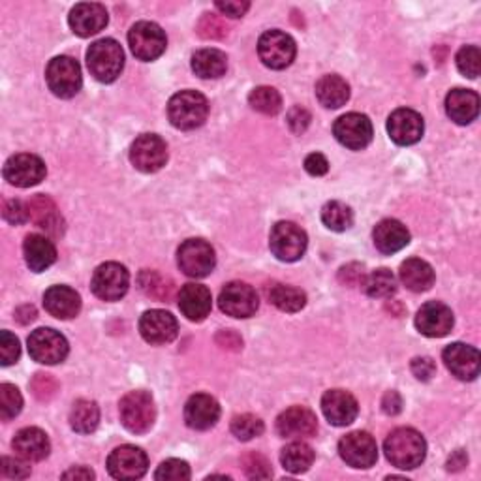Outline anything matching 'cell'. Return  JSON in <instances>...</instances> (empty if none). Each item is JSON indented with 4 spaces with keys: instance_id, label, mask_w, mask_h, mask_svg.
I'll return each mask as SVG.
<instances>
[{
    "instance_id": "24",
    "label": "cell",
    "mask_w": 481,
    "mask_h": 481,
    "mask_svg": "<svg viewBox=\"0 0 481 481\" xmlns=\"http://www.w3.org/2000/svg\"><path fill=\"white\" fill-rule=\"evenodd\" d=\"M444 363L450 369L453 376H457L459 380H476L479 374V352L474 346L463 344V343H453L450 344L444 353Z\"/></svg>"
},
{
    "instance_id": "33",
    "label": "cell",
    "mask_w": 481,
    "mask_h": 481,
    "mask_svg": "<svg viewBox=\"0 0 481 481\" xmlns=\"http://www.w3.org/2000/svg\"><path fill=\"white\" fill-rule=\"evenodd\" d=\"M401 281L403 284L410 289L415 291V294H422V291H427L434 284V271L432 267L420 260V258H410L401 265Z\"/></svg>"
},
{
    "instance_id": "21",
    "label": "cell",
    "mask_w": 481,
    "mask_h": 481,
    "mask_svg": "<svg viewBox=\"0 0 481 481\" xmlns=\"http://www.w3.org/2000/svg\"><path fill=\"white\" fill-rule=\"evenodd\" d=\"M318 431V420L312 410L305 406H291L277 420V432L282 438H312Z\"/></svg>"
},
{
    "instance_id": "51",
    "label": "cell",
    "mask_w": 481,
    "mask_h": 481,
    "mask_svg": "<svg viewBox=\"0 0 481 481\" xmlns=\"http://www.w3.org/2000/svg\"><path fill=\"white\" fill-rule=\"evenodd\" d=\"M308 124H310V113L305 108L296 106L288 111V127L294 134H303L308 129Z\"/></svg>"
},
{
    "instance_id": "11",
    "label": "cell",
    "mask_w": 481,
    "mask_h": 481,
    "mask_svg": "<svg viewBox=\"0 0 481 481\" xmlns=\"http://www.w3.org/2000/svg\"><path fill=\"white\" fill-rule=\"evenodd\" d=\"M130 162L143 174H155L167 162V145L156 134L139 136L130 149Z\"/></svg>"
},
{
    "instance_id": "25",
    "label": "cell",
    "mask_w": 481,
    "mask_h": 481,
    "mask_svg": "<svg viewBox=\"0 0 481 481\" xmlns=\"http://www.w3.org/2000/svg\"><path fill=\"white\" fill-rule=\"evenodd\" d=\"M110 21L108 10L103 8L102 4L96 3H81L77 4L68 17V23L70 29L74 31V34L81 36V38H89L98 34L100 31L106 29Z\"/></svg>"
},
{
    "instance_id": "31",
    "label": "cell",
    "mask_w": 481,
    "mask_h": 481,
    "mask_svg": "<svg viewBox=\"0 0 481 481\" xmlns=\"http://www.w3.org/2000/svg\"><path fill=\"white\" fill-rule=\"evenodd\" d=\"M448 117L457 124H470L479 115V96L468 89H453L446 98Z\"/></svg>"
},
{
    "instance_id": "50",
    "label": "cell",
    "mask_w": 481,
    "mask_h": 481,
    "mask_svg": "<svg viewBox=\"0 0 481 481\" xmlns=\"http://www.w3.org/2000/svg\"><path fill=\"white\" fill-rule=\"evenodd\" d=\"M19 353H21V346H19V339L15 334H12L10 331H3L0 333V363L4 367L13 365L19 360Z\"/></svg>"
},
{
    "instance_id": "43",
    "label": "cell",
    "mask_w": 481,
    "mask_h": 481,
    "mask_svg": "<svg viewBox=\"0 0 481 481\" xmlns=\"http://www.w3.org/2000/svg\"><path fill=\"white\" fill-rule=\"evenodd\" d=\"M263 431H265L263 422L253 414H241L232 420V432L241 442H248L253 441V438L262 436Z\"/></svg>"
},
{
    "instance_id": "46",
    "label": "cell",
    "mask_w": 481,
    "mask_h": 481,
    "mask_svg": "<svg viewBox=\"0 0 481 481\" xmlns=\"http://www.w3.org/2000/svg\"><path fill=\"white\" fill-rule=\"evenodd\" d=\"M155 477L158 481H184L191 479V467H188L181 459H170V461H164Z\"/></svg>"
},
{
    "instance_id": "6",
    "label": "cell",
    "mask_w": 481,
    "mask_h": 481,
    "mask_svg": "<svg viewBox=\"0 0 481 481\" xmlns=\"http://www.w3.org/2000/svg\"><path fill=\"white\" fill-rule=\"evenodd\" d=\"M46 81L49 91L58 98H74L83 85L81 68L72 57L60 55L49 60L46 70Z\"/></svg>"
},
{
    "instance_id": "58",
    "label": "cell",
    "mask_w": 481,
    "mask_h": 481,
    "mask_svg": "<svg viewBox=\"0 0 481 481\" xmlns=\"http://www.w3.org/2000/svg\"><path fill=\"white\" fill-rule=\"evenodd\" d=\"M382 410L387 414V415H396L401 410H403V399L401 395L396 391H387L384 395L382 399Z\"/></svg>"
},
{
    "instance_id": "28",
    "label": "cell",
    "mask_w": 481,
    "mask_h": 481,
    "mask_svg": "<svg viewBox=\"0 0 481 481\" xmlns=\"http://www.w3.org/2000/svg\"><path fill=\"white\" fill-rule=\"evenodd\" d=\"M29 220H32L38 227L46 229V232L53 237H60L65 232V220L58 211L55 201L44 194L34 196L29 203Z\"/></svg>"
},
{
    "instance_id": "19",
    "label": "cell",
    "mask_w": 481,
    "mask_h": 481,
    "mask_svg": "<svg viewBox=\"0 0 481 481\" xmlns=\"http://www.w3.org/2000/svg\"><path fill=\"white\" fill-rule=\"evenodd\" d=\"M141 337L151 344H167L175 341L179 333V324L172 312L160 308L147 310L139 320Z\"/></svg>"
},
{
    "instance_id": "32",
    "label": "cell",
    "mask_w": 481,
    "mask_h": 481,
    "mask_svg": "<svg viewBox=\"0 0 481 481\" xmlns=\"http://www.w3.org/2000/svg\"><path fill=\"white\" fill-rule=\"evenodd\" d=\"M23 253H25V262L34 273H41V271L49 269L55 260H57V248L55 245L40 234L27 236L23 243Z\"/></svg>"
},
{
    "instance_id": "17",
    "label": "cell",
    "mask_w": 481,
    "mask_h": 481,
    "mask_svg": "<svg viewBox=\"0 0 481 481\" xmlns=\"http://www.w3.org/2000/svg\"><path fill=\"white\" fill-rule=\"evenodd\" d=\"M149 467V459L136 446H120L111 451L108 470L115 479H139Z\"/></svg>"
},
{
    "instance_id": "15",
    "label": "cell",
    "mask_w": 481,
    "mask_h": 481,
    "mask_svg": "<svg viewBox=\"0 0 481 481\" xmlns=\"http://www.w3.org/2000/svg\"><path fill=\"white\" fill-rule=\"evenodd\" d=\"M333 132L346 149L361 151L372 141V122L367 115L346 113L334 122Z\"/></svg>"
},
{
    "instance_id": "54",
    "label": "cell",
    "mask_w": 481,
    "mask_h": 481,
    "mask_svg": "<svg viewBox=\"0 0 481 481\" xmlns=\"http://www.w3.org/2000/svg\"><path fill=\"white\" fill-rule=\"evenodd\" d=\"M365 271H363V265L360 263H348L341 269L339 273V281L346 286H358V284H363L365 281Z\"/></svg>"
},
{
    "instance_id": "42",
    "label": "cell",
    "mask_w": 481,
    "mask_h": 481,
    "mask_svg": "<svg viewBox=\"0 0 481 481\" xmlns=\"http://www.w3.org/2000/svg\"><path fill=\"white\" fill-rule=\"evenodd\" d=\"M248 103L262 115H277L282 110V98L273 87H256L248 96Z\"/></svg>"
},
{
    "instance_id": "10",
    "label": "cell",
    "mask_w": 481,
    "mask_h": 481,
    "mask_svg": "<svg viewBox=\"0 0 481 481\" xmlns=\"http://www.w3.org/2000/svg\"><path fill=\"white\" fill-rule=\"evenodd\" d=\"M31 358L41 365H57L67 360L68 341L62 334L49 327H40L29 337Z\"/></svg>"
},
{
    "instance_id": "47",
    "label": "cell",
    "mask_w": 481,
    "mask_h": 481,
    "mask_svg": "<svg viewBox=\"0 0 481 481\" xmlns=\"http://www.w3.org/2000/svg\"><path fill=\"white\" fill-rule=\"evenodd\" d=\"M31 389H32V393H34V396L38 401L46 403V401H51L53 396L57 395L58 384H57V380L53 379L51 374L38 372L32 379V382H31Z\"/></svg>"
},
{
    "instance_id": "8",
    "label": "cell",
    "mask_w": 481,
    "mask_h": 481,
    "mask_svg": "<svg viewBox=\"0 0 481 481\" xmlns=\"http://www.w3.org/2000/svg\"><path fill=\"white\" fill-rule=\"evenodd\" d=\"M129 286H130L129 271L117 262H108L96 267L91 281L94 296L102 301H119L120 298L127 296Z\"/></svg>"
},
{
    "instance_id": "20",
    "label": "cell",
    "mask_w": 481,
    "mask_h": 481,
    "mask_svg": "<svg viewBox=\"0 0 481 481\" xmlns=\"http://www.w3.org/2000/svg\"><path fill=\"white\" fill-rule=\"evenodd\" d=\"M322 412L331 425L346 427L355 422L360 406L358 401L353 399V395L348 391L331 389L322 396Z\"/></svg>"
},
{
    "instance_id": "36",
    "label": "cell",
    "mask_w": 481,
    "mask_h": 481,
    "mask_svg": "<svg viewBox=\"0 0 481 481\" xmlns=\"http://www.w3.org/2000/svg\"><path fill=\"white\" fill-rule=\"evenodd\" d=\"M100 423V408L96 403L79 399L70 412V425L79 434H91Z\"/></svg>"
},
{
    "instance_id": "59",
    "label": "cell",
    "mask_w": 481,
    "mask_h": 481,
    "mask_svg": "<svg viewBox=\"0 0 481 481\" xmlns=\"http://www.w3.org/2000/svg\"><path fill=\"white\" fill-rule=\"evenodd\" d=\"M468 465V457L463 450H457L450 459H448V470L450 472H459Z\"/></svg>"
},
{
    "instance_id": "23",
    "label": "cell",
    "mask_w": 481,
    "mask_h": 481,
    "mask_svg": "<svg viewBox=\"0 0 481 481\" xmlns=\"http://www.w3.org/2000/svg\"><path fill=\"white\" fill-rule=\"evenodd\" d=\"M220 417V405L211 395L198 393L186 401L184 422L194 431H207L217 425Z\"/></svg>"
},
{
    "instance_id": "35",
    "label": "cell",
    "mask_w": 481,
    "mask_h": 481,
    "mask_svg": "<svg viewBox=\"0 0 481 481\" xmlns=\"http://www.w3.org/2000/svg\"><path fill=\"white\" fill-rule=\"evenodd\" d=\"M192 70L201 79H218L227 70V57L220 49H200L192 57Z\"/></svg>"
},
{
    "instance_id": "5",
    "label": "cell",
    "mask_w": 481,
    "mask_h": 481,
    "mask_svg": "<svg viewBox=\"0 0 481 481\" xmlns=\"http://www.w3.org/2000/svg\"><path fill=\"white\" fill-rule=\"evenodd\" d=\"M307 234L294 222H279L271 229L269 246L281 262H298L307 253Z\"/></svg>"
},
{
    "instance_id": "57",
    "label": "cell",
    "mask_w": 481,
    "mask_h": 481,
    "mask_svg": "<svg viewBox=\"0 0 481 481\" xmlns=\"http://www.w3.org/2000/svg\"><path fill=\"white\" fill-rule=\"evenodd\" d=\"M215 6L217 10H220V13L227 17H243L248 12L250 3H234V0H226V3H217Z\"/></svg>"
},
{
    "instance_id": "37",
    "label": "cell",
    "mask_w": 481,
    "mask_h": 481,
    "mask_svg": "<svg viewBox=\"0 0 481 481\" xmlns=\"http://www.w3.org/2000/svg\"><path fill=\"white\" fill-rule=\"evenodd\" d=\"M281 463L291 474H303L315 463V451L305 442H291L282 450Z\"/></svg>"
},
{
    "instance_id": "40",
    "label": "cell",
    "mask_w": 481,
    "mask_h": 481,
    "mask_svg": "<svg viewBox=\"0 0 481 481\" xmlns=\"http://www.w3.org/2000/svg\"><path fill=\"white\" fill-rule=\"evenodd\" d=\"M138 284L145 296H149L156 301H170L174 296V282L167 277H162L160 273H156V271H149V269L141 271Z\"/></svg>"
},
{
    "instance_id": "13",
    "label": "cell",
    "mask_w": 481,
    "mask_h": 481,
    "mask_svg": "<svg viewBox=\"0 0 481 481\" xmlns=\"http://www.w3.org/2000/svg\"><path fill=\"white\" fill-rule=\"evenodd\" d=\"M339 453L352 468H370L379 459V446L369 432L355 431L339 442Z\"/></svg>"
},
{
    "instance_id": "12",
    "label": "cell",
    "mask_w": 481,
    "mask_h": 481,
    "mask_svg": "<svg viewBox=\"0 0 481 481\" xmlns=\"http://www.w3.org/2000/svg\"><path fill=\"white\" fill-rule=\"evenodd\" d=\"M129 44L136 58L139 60H155L158 58L167 46L164 31L151 21H139L129 32Z\"/></svg>"
},
{
    "instance_id": "7",
    "label": "cell",
    "mask_w": 481,
    "mask_h": 481,
    "mask_svg": "<svg viewBox=\"0 0 481 481\" xmlns=\"http://www.w3.org/2000/svg\"><path fill=\"white\" fill-rule=\"evenodd\" d=\"M177 262L186 277L203 279L211 275L217 265L215 248L203 239H188L179 246Z\"/></svg>"
},
{
    "instance_id": "41",
    "label": "cell",
    "mask_w": 481,
    "mask_h": 481,
    "mask_svg": "<svg viewBox=\"0 0 481 481\" xmlns=\"http://www.w3.org/2000/svg\"><path fill=\"white\" fill-rule=\"evenodd\" d=\"M322 222L331 232H346L353 224L352 209L341 201H329L322 209Z\"/></svg>"
},
{
    "instance_id": "49",
    "label": "cell",
    "mask_w": 481,
    "mask_h": 481,
    "mask_svg": "<svg viewBox=\"0 0 481 481\" xmlns=\"http://www.w3.org/2000/svg\"><path fill=\"white\" fill-rule=\"evenodd\" d=\"M243 468L246 472L248 477L253 479H267L273 476V472H271V467L267 463V459L258 455V453H250L246 457H243Z\"/></svg>"
},
{
    "instance_id": "34",
    "label": "cell",
    "mask_w": 481,
    "mask_h": 481,
    "mask_svg": "<svg viewBox=\"0 0 481 481\" xmlns=\"http://www.w3.org/2000/svg\"><path fill=\"white\" fill-rule=\"evenodd\" d=\"M316 96L324 108L339 110L350 98V87L341 76H324L316 83Z\"/></svg>"
},
{
    "instance_id": "26",
    "label": "cell",
    "mask_w": 481,
    "mask_h": 481,
    "mask_svg": "<svg viewBox=\"0 0 481 481\" xmlns=\"http://www.w3.org/2000/svg\"><path fill=\"white\" fill-rule=\"evenodd\" d=\"M15 453L25 459L27 463H38V461H44V459L49 455L51 451V444H49V438L48 434L38 429V427H27V429H21L13 442H12Z\"/></svg>"
},
{
    "instance_id": "4",
    "label": "cell",
    "mask_w": 481,
    "mask_h": 481,
    "mask_svg": "<svg viewBox=\"0 0 481 481\" xmlns=\"http://www.w3.org/2000/svg\"><path fill=\"white\" fill-rule=\"evenodd\" d=\"M120 422L134 434L149 432L156 420V406L147 391H130L119 405Z\"/></svg>"
},
{
    "instance_id": "38",
    "label": "cell",
    "mask_w": 481,
    "mask_h": 481,
    "mask_svg": "<svg viewBox=\"0 0 481 481\" xmlns=\"http://www.w3.org/2000/svg\"><path fill=\"white\" fill-rule=\"evenodd\" d=\"M269 301L273 303L279 310L282 312H299L307 305V296L305 291L294 286H286V284H275L269 289Z\"/></svg>"
},
{
    "instance_id": "30",
    "label": "cell",
    "mask_w": 481,
    "mask_h": 481,
    "mask_svg": "<svg viewBox=\"0 0 481 481\" xmlns=\"http://www.w3.org/2000/svg\"><path fill=\"white\" fill-rule=\"evenodd\" d=\"M372 239L374 246L379 248L382 254H395L410 243V232L403 222L395 218H386L374 227Z\"/></svg>"
},
{
    "instance_id": "53",
    "label": "cell",
    "mask_w": 481,
    "mask_h": 481,
    "mask_svg": "<svg viewBox=\"0 0 481 481\" xmlns=\"http://www.w3.org/2000/svg\"><path fill=\"white\" fill-rule=\"evenodd\" d=\"M25 461V459H23ZM23 461L12 457H3V474L10 479H25L31 476V467H27Z\"/></svg>"
},
{
    "instance_id": "60",
    "label": "cell",
    "mask_w": 481,
    "mask_h": 481,
    "mask_svg": "<svg viewBox=\"0 0 481 481\" xmlns=\"http://www.w3.org/2000/svg\"><path fill=\"white\" fill-rule=\"evenodd\" d=\"M62 477L65 479H94V472L87 467H77L62 474Z\"/></svg>"
},
{
    "instance_id": "1",
    "label": "cell",
    "mask_w": 481,
    "mask_h": 481,
    "mask_svg": "<svg viewBox=\"0 0 481 481\" xmlns=\"http://www.w3.org/2000/svg\"><path fill=\"white\" fill-rule=\"evenodd\" d=\"M384 451L387 461L401 470H414L425 461L427 455V444L425 438L410 429V427H401L395 429L384 444Z\"/></svg>"
},
{
    "instance_id": "3",
    "label": "cell",
    "mask_w": 481,
    "mask_h": 481,
    "mask_svg": "<svg viewBox=\"0 0 481 481\" xmlns=\"http://www.w3.org/2000/svg\"><path fill=\"white\" fill-rule=\"evenodd\" d=\"M87 67L91 76L100 83H113L124 68V51L119 41L103 38L91 44L87 51Z\"/></svg>"
},
{
    "instance_id": "9",
    "label": "cell",
    "mask_w": 481,
    "mask_h": 481,
    "mask_svg": "<svg viewBox=\"0 0 481 481\" xmlns=\"http://www.w3.org/2000/svg\"><path fill=\"white\" fill-rule=\"evenodd\" d=\"M298 53L296 41L282 31H267L258 41V55L271 70H284L294 62Z\"/></svg>"
},
{
    "instance_id": "2",
    "label": "cell",
    "mask_w": 481,
    "mask_h": 481,
    "mask_svg": "<svg viewBox=\"0 0 481 481\" xmlns=\"http://www.w3.org/2000/svg\"><path fill=\"white\" fill-rule=\"evenodd\" d=\"M209 102L198 91H181L167 103V117L179 130H196L207 120Z\"/></svg>"
},
{
    "instance_id": "27",
    "label": "cell",
    "mask_w": 481,
    "mask_h": 481,
    "mask_svg": "<svg viewBox=\"0 0 481 481\" xmlns=\"http://www.w3.org/2000/svg\"><path fill=\"white\" fill-rule=\"evenodd\" d=\"M213 307L211 291L201 284H184L179 291V308L191 322H203Z\"/></svg>"
},
{
    "instance_id": "48",
    "label": "cell",
    "mask_w": 481,
    "mask_h": 481,
    "mask_svg": "<svg viewBox=\"0 0 481 481\" xmlns=\"http://www.w3.org/2000/svg\"><path fill=\"white\" fill-rule=\"evenodd\" d=\"M198 32L207 40H220L227 34V27L218 15L203 13L200 25H198Z\"/></svg>"
},
{
    "instance_id": "16",
    "label": "cell",
    "mask_w": 481,
    "mask_h": 481,
    "mask_svg": "<svg viewBox=\"0 0 481 481\" xmlns=\"http://www.w3.org/2000/svg\"><path fill=\"white\" fill-rule=\"evenodd\" d=\"M46 177V164L40 156L21 153L4 164V179L19 188H31L40 184Z\"/></svg>"
},
{
    "instance_id": "14",
    "label": "cell",
    "mask_w": 481,
    "mask_h": 481,
    "mask_svg": "<svg viewBox=\"0 0 481 481\" xmlns=\"http://www.w3.org/2000/svg\"><path fill=\"white\" fill-rule=\"evenodd\" d=\"M220 310L232 318H250L258 310V294L253 286L245 282H229L218 298Z\"/></svg>"
},
{
    "instance_id": "22",
    "label": "cell",
    "mask_w": 481,
    "mask_h": 481,
    "mask_svg": "<svg viewBox=\"0 0 481 481\" xmlns=\"http://www.w3.org/2000/svg\"><path fill=\"white\" fill-rule=\"evenodd\" d=\"M425 130L423 117L414 110H396L387 119V134L396 145H414Z\"/></svg>"
},
{
    "instance_id": "44",
    "label": "cell",
    "mask_w": 481,
    "mask_h": 481,
    "mask_svg": "<svg viewBox=\"0 0 481 481\" xmlns=\"http://www.w3.org/2000/svg\"><path fill=\"white\" fill-rule=\"evenodd\" d=\"M23 408V396L12 384L0 386V417L3 422H10Z\"/></svg>"
},
{
    "instance_id": "52",
    "label": "cell",
    "mask_w": 481,
    "mask_h": 481,
    "mask_svg": "<svg viewBox=\"0 0 481 481\" xmlns=\"http://www.w3.org/2000/svg\"><path fill=\"white\" fill-rule=\"evenodd\" d=\"M4 220H8L10 224H23L29 220V207L23 205V201L19 200H10L4 205Z\"/></svg>"
},
{
    "instance_id": "45",
    "label": "cell",
    "mask_w": 481,
    "mask_h": 481,
    "mask_svg": "<svg viewBox=\"0 0 481 481\" xmlns=\"http://www.w3.org/2000/svg\"><path fill=\"white\" fill-rule=\"evenodd\" d=\"M457 68L465 77L476 79L481 72V53L476 46H467L457 53Z\"/></svg>"
},
{
    "instance_id": "56",
    "label": "cell",
    "mask_w": 481,
    "mask_h": 481,
    "mask_svg": "<svg viewBox=\"0 0 481 481\" xmlns=\"http://www.w3.org/2000/svg\"><path fill=\"white\" fill-rule=\"evenodd\" d=\"M412 372L417 380L427 382L436 374V365L431 358H415L412 361Z\"/></svg>"
},
{
    "instance_id": "39",
    "label": "cell",
    "mask_w": 481,
    "mask_h": 481,
    "mask_svg": "<svg viewBox=\"0 0 481 481\" xmlns=\"http://www.w3.org/2000/svg\"><path fill=\"white\" fill-rule=\"evenodd\" d=\"M361 286L369 298L387 299L396 291V279L389 269L382 267V269L372 271L370 275H367Z\"/></svg>"
},
{
    "instance_id": "29",
    "label": "cell",
    "mask_w": 481,
    "mask_h": 481,
    "mask_svg": "<svg viewBox=\"0 0 481 481\" xmlns=\"http://www.w3.org/2000/svg\"><path fill=\"white\" fill-rule=\"evenodd\" d=\"M44 307L58 320L76 318L81 310V298L68 286H51L44 294Z\"/></svg>"
},
{
    "instance_id": "18",
    "label": "cell",
    "mask_w": 481,
    "mask_h": 481,
    "mask_svg": "<svg viewBox=\"0 0 481 481\" xmlns=\"http://www.w3.org/2000/svg\"><path fill=\"white\" fill-rule=\"evenodd\" d=\"M453 312L448 305L441 301H431L425 303L420 310H417L415 316V327L425 337L431 339H441L453 329Z\"/></svg>"
},
{
    "instance_id": "55",
    "label": "cell",
    "mask_w": 481,
    "mask_h": 481,
    "mask_svg": "<svg viewBox=\"0 0 481 481\" xmlns=\"http://www.w3.org/2000/svg\"><path fill=\"white\" fill-rule=\"evenodd\" d=\"M305 170L312 177H322L329 172V162L324 155L320 153H312L305 158Z\"/></svg>"
}]
</instances>
